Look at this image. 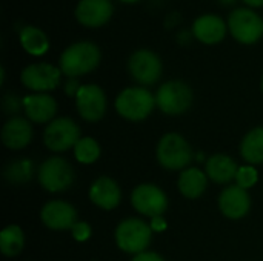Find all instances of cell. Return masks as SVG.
<instances>
[{
  "mask_svg": "<svg viewBox=\"0 0 263 261\" xmlns=\"http://www.w3.org/2000/svg\"><path fill=\"white\" fill-rule=\"evenodd\" d=\"M100 51L91 42H79L68 46L60 55V71L69 78L80 77L97 68Z\"/></svg>",
  "mask_w": 263,
  "mask_h": 261,
  "instance_id": "obj_1",
  "label": "cell"
},
{
  "mask_svg": "<svg viewBox=\"0 0 263 261\" xmlns=\"http://www.w3.org/2000/svg\"><path fill=\"white\" fill-rule=\"evenodd\" d=\"M156 105V97L146 88H126L116 98L119 115L131 122L145 120Z\"/></svg>",
  "mask_w": 263,
  "mask_h": 261,
  "instance_id": "obj_2",
  "label": "cell"
},
{
  "mask_svg": "<svg viewBox=\"0 0 263 261\" xmlns=\"http://www.w3.org/2000/svg\"><path fill=\"white\" fill-rule=\"evenodd\" d=\"M157 162L170 171L185 169L193 160V149L190 143L176 132L163 135L157 145Z\"/></svg>",
  "mask_w": 263,
  "mask_h": 261,
  "instance_id": "obj_3",
  "label": "cell"
},
{
  "mask_svg": "<svg viewBox=\"0 0 263 261\" xmlns=\"http://www.w3.org/2000/svg\"><path fill=\"white\" fill-rule=\"evenodd\" d=\"M153 229L140 218H128L120 222L116 229L117 246L128 254H142L151 243Z\"/></svg>",
  "mask_w": 263,
  "mask_h": 261,
  "instance_id": "obj_4",
  "label": "cell"
},
{
  "mask_svg": "<svg viewBox=\"0 0 263 261\" xmlns=\"http://www.w3.org/2000/svg\"><path fill=\"white\" fill-rule=\"evenodd\" d=\"M37 177H39L40 186L45 191L62 192V191H66L72 185L76 178V172L71 163L66 162L65 158L51 157L39 166Z\"/></svg>",
  "mask_w": 263,
  "mask_h": 261,
  "instance_id": "obj_5",
  "label": "cell"
},
{
  "mask_svg": "<svg viewBox=\"0 0 263 261\" xmlns=\"http://www.w3.org/2000/svg\"><path fill=\"white\" fill-rule=\"evenodd\" d=\"M156 103L166 115H180L190 109L193 103V91L185 82L171 80L159 88Z\"/></svg>",
  "mask_w": 263,
  "mask_h": 261,
  "instance_id": "obj_6",
  "label": "cell"
},
{
  "mask_svg": "<svg viewBox=\"0 0 263 261\" xmlns=\"http://www.w3.org/2000/svg\"><path fill=\"white\" fill-rule=\"evenodd\" d=\"M228 26L233 37L245 45L256 43L263 35V20L257 12L248 8L234 9L230 14Z\"/></svg>",
  "mask_w": 263,
  "mask_h": 261,
  "instance_id": "obj_7",
  "label": "cell"
},
{
  "mask_svg": "<svg viewBox=\"0 0 263 261\" xmlns=\"http://www.w3.org/2000/svg\"><path fill=\"white\" fill-rule=\"evenodd\" d=\"M80 129L77 123L68 117L52 120L43 134V142L48 149L54 152H65L77 145L80 140Z\"/></svg>",
  "mask_w": 263,
  "mask_h": 261,
  "instance_id": "obj_8",
  "label": "cell"
},
{
  "mask_svg": "<svg viewBox=\"0 0 263 261\" xmlns=\"http://www.w3.org/2000/svg\"><path fill=\"white\" fill-rule=\"evenodd\" d=\"M131 203L137 212L149 218L162 217L168 209V198L165 192L156 185H139L131 195Z\"/></svg>",
  "mask_w": 263,
  "mask_h": 261,
  "instance_id": "obj_9",
  "label": "cell"
},
{
  "mask_svg": "<svg viewBox=\"0 0 263 261\" xmlns=\"http://www.w3.org/2000/svg\"><path fill=\"white\" fill-rule=\"evenodd\" d=\"M128 69L140 85H154L162 75V60L149 49H139L129 57Z\"/></svg>",
  "mask_w": 263,
  "mask_h": 261,
  "instance_id": "obj_10",
  "label": "cell"
},
{
  "mask_svg": "<svg viewBox=\"0 0 263 261\" xmlns=\"http://www.w3.org/2000/svg\"><path fill=\"white\" fill-rule=\"evenodd\" d=\"M60 68H55L49 63H34L26 66L22 71V83L37 92H45V91H52L59 86L60 83Z\"/></svg>",
  "mask_w": 263,
  "mask_h": 261,
  "instance_id": "obj_11",
  "label": "cell"
},
{
  "mask_svg": "<svg viewBox=\"0 0 263 261\" xmlns=\"http://www.w3.org/2000/svg\"><path fill=\"white\" fill-rule=\"evenodd\" d=\"M80 117L86 122H97L106 112V95L97 85H83L76 97Z\"/></svg>",
  "mask_w": 263,
  "mask_h": 261,
  "instance_id": "obj_12",
  "label": "cell"
},
{
  "mask_svg": "<svg viewBox=\"0 0 263 261\" xmlns=\"http://www.w3.org/2000/svg\"><path fill=\"white\" fill-rule=\"evenodd\" d=\"M42 222L46 228L54 229V231H65V229H72V226L77 223V212L72 205L62 202V200H54L48 202L42 208Z\"/></svg>",
  "mask_w": 263,
  "mask_h": 261,
  "instance_id": "obj_13",
  "label": "cell"
},
{
  "mask_svg": "<svg viewBox=\"0 0 263 261\" xmlns=\"http://www.w3.org/2000/svg\"><path fill=\"white\" fill-rule=\"evenodd\" d=\"M250 206H251L250 194L247 192V189L237 185L227 186L219 197V208L222 214L231 220H239L245 217L250 211Z\"/></svg>",
  "mask_w": 263,
  "mask_h": 261,
  "instance_id": "obj_14",
  "label": "cell"
},
{
  "mask_svg": "<svg viewBox=\"0 0 263 261\" xmlns=\"http://www.w3.org/2000/svg\"><path fill=\"white\" fill-rule=\"evenodd\" d=\"M112 15V3L109 0H80L76 8L79 23L97 28L105 25Z\"/></svg>",
  "mask_w": 263,
  "mask_h": 261,
  "instance_id": "obj_15",
  "label": "cell"
},
{
  "mask_svg": "<svg viewBox=\"0 0 263 261\" xmlns=\"http://www.w3.org/2000/svg\"><path fill=\"white\" fill-rule=\"evenodd\" d=\"M120 198H122V191L119 185L109 177L97 178L89 188V200L102 209L111 211L117 208Z\"/></svg>",
  "mask_w": 263,
  "mask_h": 261,
  "instance_id": "obj_16",
  "label": "cell"
},
{
  "mask_svg": "<svg viewBox=\"0 0 263 261\" xmlns=\"http://www.w3.org/2000/svg\"><path fill=\"white\" fill-rule=\"evenodd\" d=\"M23 108L26 117L34 123H51L57 112V103L48 94L26 95L23 98Z\"/></svg>",
  "mask_w": 263,
  "mask_h": 261,
  "instance_id": "obj_17",
  "label": "cell"
},
{
  "mask_svg": "<svg viewBox=\"0 0 263 261\" xmlns=\"http://www.w3.org/2000/svg\"><path fill=\"white\" fill-rule=\"evenodd\" d=\"M32 138V126L22 117L9 118L2 129V142L9 149H22Z\"/></svg>",
  "mask_w": 263,
  "mask_h": 261,
  "instance_id": "obj_18",
  "label": "cell"
},
{
  "mask_svg": "<svg viewBox=\"0 0 263 261\" xmlns=\"http://www.w3.org/2000/svg\"><path fill=\"white\" fill-rule=\"evenodd\" d=\"M193 34L200 40L202 43L206 45H216L223 40L227 34V26L225 22L213 14H206L199 17L194 25H193Z\"/></svg>",
  "mask_w": 263,
  "mask_h": 261,
  "instance_id": "obj_19",
  "label": "cell"
},
{
  "mask_svg": "<svg viewBox=\"0 0 263 261\" xmlns=\"http://www.w3.org/2000/svg\"><path fill=\"white\" fill-rule=\"evenodd\" d=\"M237 171H239L237 163L228 155L217 154L206 160V175L214 183L227 185L231 180H236Z\"/></svg>",
  "mask_w": 263,
  "mask_h": 261,
  "instance_id": "obj_20",
  "label": "cell"
},
{
  "mask_svg": "<svg viewBox=\"0 0 263 261\" xmlns=\"http://www.w3.org/2000/svg\"><path fill=\"white\" fill-rule=\"evenodd\" d=\"M208 186V175L197 168L185 169L179 177V189L186 198H199Z\"/></svg>",
  "mask_w": 263,
  "mask_h": 261,
  "instance_id": "obj_21",
  "label": "cell"
},
{
  "mask_svg": "<svg viewBox=\"0 0 263 261\" xmlns=\"http://www.w3.org/2000/svg\"><path fill=\"white\" fill-rule=\"evenodd\" d=\"M20 43L31 55H43L49 49L46 34L35 26H23L20 29Z\"/></svg>",
  "mask_w": 263,
  "mask_h": 261,
  "instance_id": "obj_22",
  "label": "cell"
},
{
  "mask_svg": "<svg viewBox=\"0 0 263 261\" xmlns=\"http://www.w3.org/2000/svg\"><path fill=\"white\" fill-rule=\"evenodd\" d=\"M242 157L251 165H262L263 163V126L254 128L250 131L240 145Z\"/></svg>",
  "mask_w": 263,
  "mask_h": 261,
  "instance_id": "obj_23",
  "label": "cell"
},
{
  "mask_svg": "<svg viewBox=\"0 0 263 261\" xmlns=\"http://www.w3.org/2000/svg\"><path fill=\"white\" fill-rule=\"evenodd\" d=\"M34 172H35V166L32 160L22 158V160L8 163L3 169V177L11 185H22V183L29 182Z\"/></svg>",
  "mask_w": 263,
  "mask_h": 261,
  "instance_id": "obj_24",
  "label": "cell"
},
{
  "mask_svg": "<svg viewBox=\"0 0 263 261\" xmlns=\"http://www.w3.org/2000/svg\"><path fill=\"white\" fill-rule=\"evenodd\" d=\"M23 246H25V235L18 226L11 225L2 231V234H0V251L3 255L14 257L17 254H20Z\"/></svg>",
  "mask_w": 263,
  "mask_h": 261,
  "instance_id": "obj_25",
  "label": "cell"
},
{
  "mask_svg": "<svg viewBox=\"0 0 263 261\" xmlns=\"http://www.w3.org/2000/svg\"><path fill=\"white\" fill-rule=\"evenodd\" d=\"M74 157L79 163L91 165L100 157V145L92 137H82L74 146Z\"/></svg>",
  "mask_w": 263,
  "mask_h": 261,
  "instance_id": "obj_26",
  "label": "cell"
},
{
  "mask_svg": "<svg viewBox=\"0 0 263 261\" xmlns=\"http://www.w3.org/2000/svg\"><path fill=\"white\" fill-rule=\"evenodd\" d=\"M257 180H259V175H257V171L253 166L239 168L237 175H236V185L237 186H240L243 189H250L257 183Z\"/></svg>",
  "mask_w": 263,
  "mask_h": 261,
  "instance_id": "obj_27",
  "label": "cell"
},
{
  "mask_svg": "<svg viewBox=\"0 0 263 261\" xmlns=\"http://www.w3.org/2000/svg\"><path fill=\"white\" fill-rule=\"evenodd\" d=\"M23 106V100H20L15 94H6L3 97V109L6 114H17Z\"/></svg>",
  "mask_w": 263,
  "mask_h": 261,
  "instance_id": "obj_28",
  "label": "cell"
},
{
  "mask_svg": "<svg viewBox=\"0 0 263 261\" xmlns=\"http://www.w3.org/2000/svg\"><path fill=\"white\" fill-rule=\"evenodd\" d=\"M71 232H72V237L77 242H86L91 237V226L88 223H85V222H77L72 226Z\"/></svg>",
  "mask_w": 263,
  "mask_h": 261,
  "instance_id": "obj_29",
  "label": "cell"
},
{
  "mask_svg": "<svg viewBox=\"0 0 263 261\" xmlns=\"http://www.w3.org/2000/svg\"><path fill=\"white\" fill-rule=\"evenodd\" d=\"M80 85L76 78H69L66 83H65V92L69 95V97H77L79 91H80Z\"/></svg>",
  "mask_w": 263,
  "mask_h": 261,
  "instance_id": "obj_30",
  "label": "cell"
},
{
  "mask_svg": "<svg viewBox=\"0 0 263 261\" xmlns=\"http://www.w3.org/2000/svg\"><path fill=\"white\" fill-rule=\"evenodd\" d=\"M133 261H165L159 254H156V252H148V251H145V252H142V254H137Z\"/></svg>",
  "mask_w": 263,
  "mask_h": 261,
  "instance_id": "obj_31",
  "label": "cell"
},
{
  "mask_svg": "<svg viewBox=\"0 0 263 261\" xmlns=\"http://www.w3.org/2000/svg\"><path fill=\"white\" fill-rule=\"evenodd\" d=\"M153 222L149 223V226H151V229L154 231V232H159V231H163L165 228H166V222L162 218V217H154V218H151Z\"/></svg>",
  "mask_w": 263,
  "mask_h": 261,
  "instance_id": "obj_32",
  "label": "cell"
},
{
  "mask_svg": "<svg viewBox=\"0 0 263 261\" xmlns=\"http://www.w3.org/2000/svg\"><path fill=\"white\" fill-rule=\"evenodd\" d=\"M248 6H254V8H257V6H263V0H243Z\"/></svg>",
  "mask_w": 263,
  "mask_h": 261,
  "instance_id": "obj_33",
  "label": "cell"
},
{
  "mask_svg": "<svg viewBox=\"0 0 263 261\" xmlns=\"http://www.w3.org/2000/svg\"><path fill=\"white\" fill-rule=\"evenodd\" d=\"M220 3H223V5H233V3H236V0H219Z\"/></svg>",
  "mask_w": 263,
  "mask_h": 261,
  "instance_id": "obj_34",
  "label": "cell"
},
{
  "mask_svg": "<svg viewBox=\"0 0 263 261\" xmlns=\"http://www.w3.org/2000/svg\"><path fill=\"white\" fill-rule=\"evenodd\" d=\"M122 2H125V3H136V2H139V0H122Z\"/></svg>",
  "mask_w": 263,
  "mask_h": 261,
  "instance_id": "obj_35",
  "label": "cell"
},
{
  "mask_svg": "<svg viewBox=\"0 0 263 261\" xmlns=\"http://www.w3.org/2000/svg\"><path fill=\"white\" fill-rule=\"evenodd\" d=\"M262 89H263V78H262Z\"/></svg>",
  "mask_w": 263,
  "mask_h": 261,
  "instance_id": "obj_36",
  "label": "cell"
}]
</instances>
